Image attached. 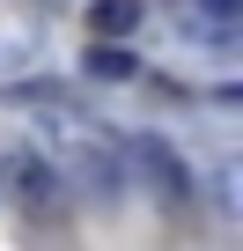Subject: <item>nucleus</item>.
I'll return each mask as SVG.
<instances>
[{
  "label": "nucleus",
  "mask_w": 243,
  "mask_h": 251,
  "mask_svg": "<svg viewBox=\"0 0 243 251\" xmlns=\"http://www.w3.org/2000/svg\"><path fill=\"white\" fill-rule=\"evenodd\" d=\"M0 192H8L22 214H59L66 207V177H59V163L44 155V148H8L0 155Z\"/></svg>",
  "instance_id": "nucleus-1"
},
{
  "label": "nucleus",
  "mask_w": 243,
  "mask_h": 251,
  "mask_svg": "<svg viewBox=\"0 0 243 251\" xmlns=\"http://www.w3.org/2000/svg\"><path fill=\"white\" fill-rule=\"evenodd\" d=\"M118 163H126L133 177H148V192H155L162 207H184V200H192V170H184V155H177L162 133H126V141H118Z\"/></svg>",
  "instance_id": "nucleus-2"
},
{
  "label": "nucleus",
  "mask_w": 243,
  "mask_h": 251,
  "mask_svg": "<svg viewBox=\"0 0 243 251\" xmlns=\"http://www.w3.org/2000/svg\"><path fill=\"white\" fill-rule=\"evenodd\" d=\"M88 30H96V45L133 37L140 30V0H96V8H88Z\"/></svg>",
  "instance_id": "nucleus-3"
},
{
  "label": "nucleus",
  "mask_w": 243,
  "mask_h": 251,
  "mask_svg": "<svg viewBox=\"0 0 243 251\" xmlns=\"http://www.w3.org/2000/svg\"><path fill=\"white\" fill-rule=\"evenodd\" d=\"M81 67H88V81H133V74H140L133 45H88V52H81Z\"/></svg>",
  "instance_id": "nucleus-4"
}]
</instances>
